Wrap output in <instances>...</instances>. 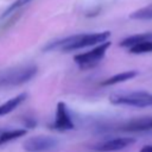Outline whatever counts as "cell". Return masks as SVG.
<instances>
[{
    "label": "cell",
    "mask_w": 152,
    "mask_h": 152,
    "mask_svg": "<svg viewBox=\"0 0 152 152\" xmlns=\"http://www.w3.org/2000/svg\"><path fill=\"white\" fill-rule=\"evenodd\" d=\"M110 32H96V33H81L70 36L66 38H62L48 44L44 50L45 51H74L82 48H88L93 45H99L103 42H107Z\"/></svg>",
    "instance_id": "6da1fadb"
},
{
    "label": "cell",
    "mask_w": 152,
    "mask_h": 152,
    "mask_svg": "<svg viewBox=\"0 0 152 152\" xmlns=\"http://www.w3.org/2000/svg\"><path fill=\"white\" fill-rule=\"evenodd\" d=\"M37 66L33 64L18 65L0 70V88L17 87L33 78L37 74Z\"/></svg>",
    "instance_id": "7a4b0ae2"
},
{
    "label": "cell",
    "mask_w": 152,
    "mask_h": 152,
    "mask_svg": "<svg viewBox=\"0 0 152 152\" xmlns=\"http://www.w3.org/2000/svg\"><path fill=\"white\" fill-rule=\"evenodd\" d=\"M109 102L113 104H122L131 107H151L152 106V93L148 91H127L116 93L109 96Z\"/></svg>",
    "instance_id": "3957f363"
},
{
    "label": "cell",
    "mask_w": 152,
    "mask_h": 152,
    "mask_svg": "<svg viewBox=\"0 0 152 152\" xmlns=\"http://www.w3.org/2000/svg\"><path fill=\"white\" fill-rule=\"evenodd\" d=\"M110 46V42H103L99 45H96L94 49L76 55L74 57V62L81 68V69H90L94 68L106 55L108 48Z\"/></svg>",
    "instance_id": "277c9868"
},
{
    "label": "cell",
    "mask_w": 152,
    "mask_h": 152,
    "mask_svg": "<svg viewBox=\"0 0 152 152\" xmlns=\"http://www.w3.org/2000/svg\"><path fill=\"white\" fill-rule=\"evenodd\" d=\"M31 1L32 0H15L13 4H11L0 15V32L12 27L23 15L25 8L31 4Z\"/></svg>",
    "instance_id": "5b68a950"
},
{
    "label": "cell",
    "mask_w": 152,
    "mask_h": 152,
    "mask_svg": "<svg viewBox=\"0 0 152 152\" xmlns=\"http://www.w3.org/2000/svg\"><path fill=\"white\" fill-rule=\"evenodd\" d=\"M58 146V140L51 135H34L23 144L26 152H49Z\"/></svg>",
    "instance_id": "8992f818"
},
{
    "label": "cell",
    "mask_w": 152,
    "mask_h": 152,
    "mask_svg": "<svg viewBox=\"0 0 152 152\" xmlns=\"http://www.w3.org/2000/svg\"><path fill=\"white\" fill-rule=\"evenodd\" d=\"M135 142L134 138L131 137H122V138H115L110 140H106L102 142H99L94 145L91 148L97 152H113V151H120L126 148L127 146Z\"/></svg>",
    "instance_id": "52a82bcc"
},
{
    "label": "cell",
    "mask_w": 152,
    "mask_h": 152,
    "mask_svg": "<svg viewBox=\"0 0 152 152\" xmlns=\"http://www.w3.org/2000/svg\"><path fill=\"white\" fill-rule=\"evenodd\" d=\"M52 127L57 131H68L74 128V122L64 102H58L56 107V116Z\"/></svg>",
    "instance_id": "ba28073f"
},
{
    "label": "cell",
    "mask_w": 152,
    "mask_h": 152,
    "mask_svg": "<svg viewBox=\"0 0 152 152\" xmlns=\"http://www.w3.org/2000/svg\"><path fill=\"white\" fill-rule=\"evenodd\" d=\"M26 93H21L12 99H10L8 101L4 102L2 104H0V116H4L8 113H11L12 110H14L20 103H23L26 100Z\"/></svg>",
    "instance_id": "9c48e42d"
},
{
    "label": "cell",
    "mask_w": 152,
    "mask_h": 152,
    "mask_svg": "<svg viewBox=\"0 0 152 152\" xmlns=\"http://www.w3.org/2000/svg\"><path fill=\"white\" fill-rule=\"evenodd\" d=\"M138 75V72L135 70H129V71H125V72H120L116 75H113L106 80H103L100 84L101 86H113V84H118L125 81H128L131 78H134Z\"/></svg>",
    "instance_id": "30bf717a"
},
{
    "label": "cell",
    "mask_w": 152,
    "mask_h": 152,
    "mask_svg": "<svg viewBox=\"0 0 152 152\" xmlns=\"http://www.w3.org/2000/svg\"><path fill=\"white\" fill-rule=\"evenodd\" d=\"M148 39H152V32H147V33H139V34H134V36H131V37H127L125 38L124 40L120 42V46L122 48H132L134 45H137L138 43H141V42H145V40H148Z\"/></svg>",
    "instance_id": "8fae6325"
},
{
    "label": "cell",
    "mask_w": 152,
    "mask_h": 152,
    "mask_svg": "<svg viewBox=\"0 0 152 152\" xmlns=\"http://www.w3.org/2000/svg\"><path fill=\"white\" fill-rule=\"evenodd\" d=\"M26 133L25 129H13V131H2L0 132V145L10 142L17 138L23 137Z\"/></svg>",
    "instance_id": "7c38bea8"
},
{
    "label": "cell",
    "mask_w": 152,
    "mask_h": 152,
    "mask_svg": "<svg viewBox=\"0 0 152 152\" xmlns=\"http://www.w3.org/2000/svg\"><path fill=\"white\" fill-rule=\"evenodd\" d=\"M131 19L137 20H151L152 19V5H148L146 7H142L135 12H133L129 15Z\"/></svg>",
    "instance_id": "4fadbf2b"
},
{
    "label": "cell",
    "mask_w": 152,
    "mask_h": 152,
    "mask_svg": "<svg viewBox=\"0 0 152 152\" xmlns=\"http://www.w3.org/2000/svg\"><path fill=\"white\" fill-rule=\"evenodd\" d=\"M131 53H145V52H151L152 51V39L138 43L137 45L132 46L128 49Z\"/></svg>",
    "instance_id": "5bb4252c"
},
{
    "label": "cell",
    "mask_w": 152,
    "mask_h": 152,
    "mask_svg": "<svg viewBox=\"0 0 152 152\" xmlns=\"http://www.w3.org/2000/svg\"><path fill=\"white\" fill-rule=\"evenodd\" d=\"M139 152H152V145H145V146H142Z\"/></svg>",
    "instance_id": "9a60e30c"
},
{
    "label": "cell",
    "mask_w": 152,
    "mask_h": 152,
    "mask_svg": "<svg viewBox=\"0 0 152 152\" xmlns=\"http://www.w3.org/2000/svg\"><path fill=\"white\" fill-rule=\"evenodd\" d=\"M151 127H152V121H151Z\"/></svg>",
    "instance_id": "2e32d148"
},
{
    "label": "cell",
    "mask_w": 152,
    "mask_h": 152,
    "mask_svg": "<svg viewBox=\"0 0 152 152\" xmlns=\"http://www.w3.org/2000/svg\"><path fill=\"white\" fill-rule=\"evenodd\" d=\"M0 132H1V131H0Z\"/></svg>",
    "instance_id": "e0dca14e"
}]
</instances>
